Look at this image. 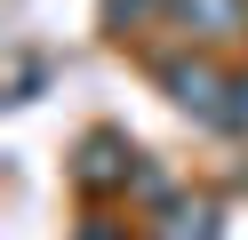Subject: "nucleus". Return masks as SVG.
I'll list each match as a JSON object with an SVG mask.
<instances>
[{"instance_id":"nucleus-1","label":"nucleus","mask_w":248,"mask_h":240,"mask_svg":"<svg viewBox=\"0 0 248 240\" xmlns=\"http://www.w3.org/2000/svg\"><path fill=\"white\" fill-rule=\"evenodd\" d=\"M160 80H168V96H176L184 112H200V120H224V80L208 72V64H160Z\"/></svg>"},{"instance_id":"nucleus-2","label":"nucleus","mask_w":248,"mask_h":240,"mask_svg":"<svg viewBox=\"0 0 248 240\" xmlns=\"http://www.w3.org/2000/svg\"><path fill=\"white\" fill-rule=\"evenodd\" d=\"M176 16L200 32V40H224V32L248 16V0H176Z\"/></svg>"},{"instance_id":"nucleus-3","label":"nucleus","mask_w":248,"mask_h":240,"mask_svg":"<svg viewBox=\"0 0 248 240\" xmlns=\"http://www.w3.org/2000/svg\"><path fill=\"white\" fill-rule=\"evenodd\" d=\"M80 176H88V184H112V176H120V136H88L80 144Z\"/></svg>"},{"instance_id":"nucleus-4","label":"nucleus","mask_w":248,"mask_h":240,"mask_svg":"<svg viewBox=\"0 0 248 240\" xmlns=\"http://www.w3.org/2000/svg\"><path fill=\"white\" fill-rule=\"evenodd\" d=\"M208 224H216V216H208V208H184V216H176V232H160V240H216V232H208Z\"/></svg>"},{"instance_id":"nucleus-5","label":"nucleus","mask_w":248,"mask_h":240,"mask_svg":"<svg viewBox=\"0 0 248 240\" xmlns=\"http://www.w3.org/2000/svg\"><path fill=\"white\" fill-rule=\"evenodd\" d=\"M224 120L240 128V136H248V80H232V104H224Z\"/></svg>"},{"instance_id":"nucleus-6","label":"nucleus","mask_w":248,"mask_h":240,"mask_svg":"<svg viewBox=\"0 0 248 240\" xmlns=\"http://www.w3.org/2000/svg\"><path fill=\"white\" fill-rule=\"evenodd\" d=\"M80 240H120V232H112V224H88V232H80Z\"/></svg>"}]
</instances>
